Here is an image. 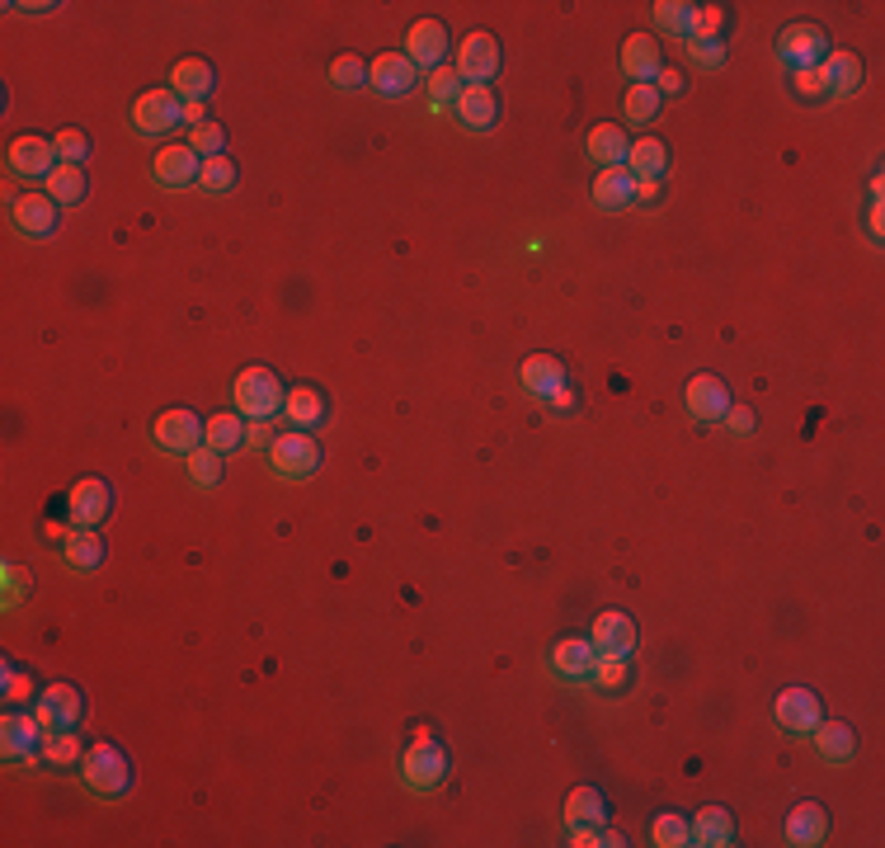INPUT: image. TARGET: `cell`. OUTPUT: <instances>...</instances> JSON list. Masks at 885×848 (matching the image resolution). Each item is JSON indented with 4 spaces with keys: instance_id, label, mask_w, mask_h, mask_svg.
Returning a JSON list of instances; mask_svg holds the SVG:
<instances>
[{
    "instance_id": "1",
    "label": "cell",
    "mask_w": 885,
    "mask_h": 848,
    "mask_svg": "<svg viewBox=\"0 0 885 848\" xmlns=\"http://www.w3.org/2000/svg\"><path fill=\"white\" fill-rule=\"evenodd\" d=\"M447 774H452L447 749H443L434 736H429V731H420L415 740H410L405 755H401V782L415 787V792H434V787L447 782Z\"/></svg>"
},
{
    "instance_id": "2",
    "label": "cell",
    "mask_w": 885,
    "mask_h": 848,
    "mask_svg": "<svg viewBox=\"0 0 885 848\" xmlns=\"http://www.w3.org/2000/svg\"><path fill=\"white\" fill-rule=\"evenodd\" d=\"M235 410H241L245 420H273L288 401V387L273 378L269 368H241V378H235Z\"/></svg>"
},
{
    "instance_id": "3",
    "label": "cell",
    "mask_w": 885,
    "mask_h": 848,
    "mask_svg": "<svg viewBox=\"0 0 885 848\" xmlns=\"http://www.w3.org/2000/svg\"><path fill=\"white\" fill-rule=\"evenodd\" d=\"M81 778H86L90 792L123 797L132 787V764H128V755L118 745H94V749H86V759H81Z\"/></svg>"
},
{
    "instance_id": "4",
    "label": "cell",
    "mask_w": 885,
    "mask_h": 848,
    "mask_svg": "<svg viewBox=\"0 0 885 848\" xmlns=\"http://www.w3.org/2000/svg\"><path fill=\"white\" fill-rule=\"evenodd\" d=\"M269 467L279 471L283 481H306L311 471L321 467V443L311 439V429H288V433H279V439H273Z\"/></svg>"
},
{
    "instance_id": "5",
    "label": "cell",
    "mask_w": 885,
    "mask_h": 848,
    "mask_svg": "<svg viewBox=\"0 0 885 848\" xmlns=\"http://www.w3.org/2000/svg\"><path fill=\"white\" fill-rule=\"evenodd\" d=\"M81 712H86L81 688H71V684H48V688H38L33 717L43 721L48 731H76V726H81Z\"/></svg>"
},
{
    "instance_id": "6",
    "label": "cell",
    "mask_w": 885,
    "mask_h": 848,
    "mask_svg": "<svg viewBox=\"0 0 885 848\" xmlns=\"http://www.w3.org/2000/svg\"><path fill=\"white\" fill-rule=\"evenodd\" d=\"M203 425L208 420H199L193 410H165L161 420L151 425V439H155V448H165V452H174V458H189L193 448H203Z\"/></svg>"
},
{
    "instance_id": "7",
    "label": "cell",
    "mask_w": 885,
    "mask_h": 848,
    "mask_svg": "<svg viewBox=\"0 0 885 848\" xmlns=\"http://www.w3.org/2000/svg\"><path fill=\"white\" fill-rule=\"evenodd\" d=\"M777 57L792 71H805V67H819L824 57H829V38H824L819 24H786L782 38H777Z\"/></svg>"
},
{
    "instance_id": "8",
    "label": "cell",
    "mask_w": 885,
    "mask_h": 848,
    "mask_svg": "<svg viewBox=\"0 0 885 848\" xmlns=\"http://www.w3.org/2000/svg\"><path fill=\"white\" fill-rule=\"evenodd\" d=\"M180 123H184V100L170 86L165 90H147L142 100L132 104V128L147 132V137L170 132V128H180Z\"/></svg>"
},
{
    "instance_id": "9",
    "label": "cell",
    "mask_w": 885,
    "mask_h": 848,
    "mask_svg": "<svg viewBox=\"0 0 885 848\" xmlns=\"http://www.w3.org/2000/svg\"><path fill=\"white\" fill-rule=\"evenodd\" d=\"M67 515L76 528H100L113 515V490L100 477H86L67 490Z\"/></svg>"
},
{
    "instance_id": "10",
    "label": "cell",
    "mask_w": 885,
    "mask_h": 848,
    "mask_svg": "<svg viewBox=\"0 0 885 848\" xmlns=\"http://www.w3.org/2000/svg\"><path fill=\"white\" fill-rule=\"evenodd\" d=\"M773 721L786 736H815V726L824 721L819 698L811 694V688H782L777 702H773Z\"/></svg>"
},
{
    "instance_id": "11",
    "label": "cell",
    "mask_w": 885,
    "mask_h": 848,
    "mask_svg": "<svg viewBox=\"0 0 885 848\" xmlns=\"http://www.w3.org/2000/svg\"><path fill=\"white\" fill-rule=\"evenodd\" d=\"M368 86L378 90L382 100H405V94L420 86V67L410 62L405 52H382L378 62L368 67Z\"/></svg>"
},
{
    "instance_id": "12",
    "label": "cell",
    "mask_w": 885,
    "mask_h": 848,
    "mask_svg": "<svg viewBox=\"0 0 885 848\" xmlns=\"http://www.w3.org/2000/svg\"><path fill=\"white\" fill-rule=\"evenodd\" d=\"M43 736H48V726L33 712H19V707H10L6 721H0V749H6V759L33 764L38 749H43Z\"/></svg>"
},
{
    "instance_id": "13",
    "label": "cell",
    "mask_w": 885,
    "mask_h": 848,
    "mask_svg": "<svg viewBox=\"0 0 885 848\" xmlns=\"http://www.w3.org/2000/svg\"><path fill=\"white\" fill-rule=\"evenodd\" d=\"M62 166V156H57V147L48 142V137H14L10 142V170L19 174V180H43L48 184V174Z\"/></svg>"
},
{
    "instance_id": "14",
    "label": "cell",
    "mask_w": 885,
    "mask_h": 848,
    "mask_svg": "<svg viewBox=\"0 0 885 848\" xmlns=\"http://www.w3.org/2000/svg\"><path fill=\"white\" fill-rule=\"evenodd\" d=\"M57 212H62V203L52 199V193H19V199L10 203V217H14V227L29 236V241H43V236H52L57 231Z\"/></svg>"
},
{
    "instance_id": "15",
    "label": "cell",
    "mask_w": 885,
    "mask_h": 848,
    "mask_svg": "<svg viewBox=\"0 0 885 848\" xmlns=\"http://www.w3.org/2000/svg\"><path fill=\"white\" fill-rule=\"evenodd\" d=\"M500 71V48L490 33H471L466 43L457 48V76L462 86H490Z\"/></svg>"
},
{
    "instance_id": "16",
    "label": "cell",
    "mask_w": 885,
    "mask_h": 848,
    "mask_svg": "<svg viewBox=\"0 0 885 848\" xmlns=\"http://www.w3.org/2000/svg\"><path fill=\"white\" fill-rule=\"evenodd\" d=\"M151 174H155V180H161L165 189H189V184H199V174H203V156L193 151L189 142L165 147V151L151 161Z\"/></svg>"
},
{
    "instance_id": "17",
    "label": "cell",
    "mask_w": 885,
    "mask_h": 848,
    "mask_svg": "<svg viewBox=\"0 0 885 848\" xmlns=\"http://www.w3.org/2000/svg\"><path fill=\"white\" fill-rule=\"evenodd\" d=\"M405 57L415 62L420 71H439L443 57H447V29L439 19H420V24H410L405 33Z\"/></svg>"
},
{
    "instance_id": "18",
    "label": "cell",
    "mask_w": 885,
    "mask_h": 848,
    "mask_svg": "<svg viewBox=\"0 0 885 848\" xmlns=\"http://www.w3.org/2000/svg\"><path fill=\"white\" fill-rule=\"evenodd\" d=\"M452 113H457V123L466 132H490L500 123V100H495V90H490V86H462Z\"/></svg>"
},
{
    "instance_id": "19",
    "label": "cell",
    "mask_w": 885,
    "mask_h": 848,
    "mask_svg": "<svg viewBox=\"0 0 885 848\" xmlns=\"http://www.w3.org/2000/svg\"><path fill=\"white\" fill-rule=\"evenodd\" d=\"M725 410H731V391H725L721 378L702 372V378L687 382V416H693V420L716 425V420H725Z\"/></svg>"
},
{
    "instance_id": "20",
    "label": "cell",
    "mask_w": 885,
    "mask_h": 848,
    "mask_svg": "<svg viewBox=\"0 0 885 848\" xmlns=\"http://www.w3.org/2000/svg\"><path fill=\"white\" fill-rule=\"evenodd\" d=\"M589 641H594L599 656H632L641 637H636L632 613H617V608H613V613L594 618V637H589Z\"/></svg>"
},
{
    "instance_id": "21",
    "label": "cell",
    "mask_w": 885,
    "mask_h": 848,
    "mask_svg": "<svg viewBox=\"0 0 885 848\" xmlns=\"http://www.w3.org/2000/svg\"><path fill=\"white\" fill-rule=\"evenodd\" d=\"M170 90L180 94L184 104H203L212 90H218V71H212L203 57H184V62H174L170 71Z\"/></svg>"
},
{
    "instance_id": "22",
    "label": "cell",
    "mask_w": 885,
    "mask_h": 848,
    "mask_svg": "<svg viewBox=\"0 0 885 848\" xmlns=\"http://www.w3.org/2000/svg\"><path fill=\"white\" fill-rule=\"evenodd\" d=\"M622 71L632 76V86H651L655 76L664 71V57H660V43L651 33H632L622 43Z\"/></svg>"
},
{
    "instance_id": "23",
    "label": "cell",
    "mask_w": 885,
    "mask_h": 848,
    "mask_svg": "<svg viewBox=\"0 0 885 848\" xmlns=\"http://www.w3.org/2000/svg\"><path fill=\"white\" fill-rule=\"evenodd\" d=\"M594 203L603 212H617V208H632L636 203V174L626 166H607L594 174Z\"/></svg>"
},
{
    "instance_id": "24",
    "label": "cell",
    "mask_w": 885,
    "mask_h": 848,
    "mask_svg": "<svg viewBox=\"0 0 885 848\" xmlns=\"http://www.w3.org/2000/svg\"><path fill=\"white\" fill-rule=\"evenodd\" d=\"M824 835H829V811H824L819 801H801L796 811L786 816V844L815 848V844H824Z\"/></svg>"
},
{
    "instance_id": "25",
    "label": "cell",
    "mask_w": 885,
    "mask_h": 848,
    "mask_svg": "<svg viewBox=\"0 0 885 848\" xmlns=\"http://www.w3.org/2000/svg\"><path fill=\"white\" fill-rule=\"evenodd\" d=\"M594 660H599V650H594L589 637H565L552 650V669L561 679H589V675H594Z\"/></svg>"
},
{
    "instance_id": "26",
    "label": "cell",
    "mask_w": 885,
    "mask_h": 848,
    "mask_svg": "<svg viewBox=\"0 0 885 848\" xmlns=\"http://www.w3.org/2000/svg\"><path fill=\"white\" fill-rule=\"evenodd\" d=\"M589 161H599L603 170L607 166H626V151H632V137H626L622 123H599L594 132H589Z\"/></svg>"
},
{
    "instance_id": "27",
    "label": "cell",
    "mask_w": 885,
    "mask_h": 848,
    "mask_svg": "<svg viewBox=\"0 0 885 848\" xmlns=\"http://www.w3.org/2000/svg\"><path fill=\"white\" fill-rule=\"evenodd\" d=\"M819 76H824V86H829V94H857L862 90V57L834 48L819 62Z\"/></svg>"
},
{
    "instance_id": "28",
    "label": "cell",
    "mask_w": 885,
    "mask_h": 848,
    "mask_svg": "<svg viewBox=\"0 0 885 848\" xmlns=\"http://www.w3.org/2000/svg\"><path fill=\"white\" fill-rule=\"evenodd\" d=\"M687 825H693V844H702V848L735 844V816L725 811V806H702V811L687 820Z\"/></svg>"
},
{
    "instance_id": "29",
    "label": "cell",
    "mask_w": 885,
    "mask_h": 848,
    "mask_svg": "<svg viewBox=\"0 0 885 848\" xmlns=\"http://www.w3.org/2000/svg\"><path fill=\"white\" fill-rule=\"evenodd\" d=\"M519 378H523V387L533 391V397H552V391L565 387V363L552 359V353H533V359H523Z\"/></svg>"
},
{
    "instance_id": "30",
    "label": "cell",
    "mask_w": 885,
    "mask_h": 848,
    "mask_svg": "<svg viewBox=\"0 0 885 848\" xmlns=\"http://www.w3.org/2000/svg\"><path fill=\"white\" fill-rule=\"evenodd\" d=\"M245 416H241V410H218V416H212L208 425H203V443L208 448H218L222 452V458H227V452H235V448H245Z\"/></svg>"
},
{
    "instance_id": "31",
    "label": "cell",
    "mask_w": 885,
    "mask_h": 848,
    "mask_svg": "<svg viewBox=\"0 0 885 848\" xmlns=\"http://www.w3.org/2000/svg\"><path fill=\"white\" fill-rule=\"evenodd\" d=\"M626 170H632L636 180H664L668 147L660 142V137H641V142H632V151H626Z\"/></svg>"
},
{
    "instance_id": "32",
    "label": "cell",
    "mask_w": 885,
    "mask_h": 848,
    "mask_svg": "<svg viewBox=\"0 0 885 848\" xmlns=\"http://www.w3.org/2000/svg\"><path fill=\"white\" fill-rule=\"evenodd\" d=\"M283 420L292 429H316L325 420V397L316 387H292L288 401H283Z\"/></svg>"
},
{
    "instance_id": "33",
    "label": "cell",
    "mask_w": 885,
    "mask_h": 848,
    "mask_svg": "<svg viewBox=\"0 0 885 848\" xmlns=\"http://www.w3.org/2000/svg\"><path fill=\"white\" fill-rule=\"evenodd\" d=\"M62 561L76 570H94L104 566V538L94 528H71L67 542H62Z\"/></svg>"
},
{
    "instance_id": "34",
    "label": "cell",
    "mask_w": 885,
    "mask_h": 848,
    "mask_svg": "<svg viewBox=\"0 0 885 848\" xmlns=\"http://www.w3.org/2000/svg\"><path fill=\"white\" fill-rule=\"evenodd\" d=\"M815 745L829 764H853V755H857V736H853V726H843V721H819Z\"/></svg>"
},
{
    "instance_id": "35",
    "label": "cell",
    "mask_w": 885,
    "mask_h": 848,
    "mask_svg": "<svg viewBox=\"0 0 885 848\" xmlns=\"http://www.w3.org/2000/svg\"><path fill=\"white\" fill-rule=\"evenodd\" d=\"M565 825L580 830V825H607V801L599 787H575L565 801Z\"/></svg>"
},
{
    "instance_id": "36",
    "label": "cell",
    "mask_w": 885,
    "mask_h": 848,
    "mask_svg": "<svg viewBox=\"0 0 885 848\" xmlns=\"http://www.w3.org/2000/svg\"><path fill=\"white\" fill-rule=\"evenodd\" d=\"M86 170L81 166H57L52 174H48V193H52V199L57 203H62V208H76V203H86Z\"/></svg>"
},
{
    "instance_id": "37",
    "label": "cell",
    "mask_w": 885,
    "mask_h": 848,
    "mask_svg": "<svg viewBox=\"0 0 885 848\" xmlns=\"http://www.w3.org/2000/svg\"><path fill=\"white\" fill-rule=\"evenodd\" d=\"M655 24L664 33H674V38H693L697 6H693V0H660V6H655Z\"/></svg>"
},
{
    "instance_id": "38",
    "label": "cell",
    "mask_w": 885,
    "mask_h": 848,
    "mask_svg": "<svg viewBox=\"0 0 885 848\" xmlns=\"http://www.w3.org/2000/svg\"><path fill=\"white\" fill-rule=\"evenodd\" d=\"M38 759H48L52 768H67V764H81L86 749H81V740H76V731H48L43 749H38Z\"/></svg>"
},
{
    "instance_id": "39",
    "label": "cell",
    "mask_w": 885,
    "mask_h": 848,
    "mask_svg": "<svg viewBox=\"0 0 885 848\" xmlns=\"http://www.w3.org/2000/svg\"><path fill=\"white\" fill-rule=\"evenodd\" d=\"M184 467H189V481L193 486H203V490H212V486H218L222 481V452L218 448H193L189 452V458H184Z\"/></svg>"
},
{
    "instance_id": "40",
    "label": "cell",
    "mask_w": 885,
    "mask_h": 848,
    "mask_svg": "<svg viewBox=\"0 0 885 848\" xmlns=\"http://www.w3.org/2000/svg\"><path fill=\"white\" fill-rule=\"evenodd\" d=\"M660 104H664V94L655 86H632L622 100V113H626V123H651V118L660 113Z\"/></svg>"
},
{
    "instance_id": "41",
    "label": "cell",
    "mask_w": 885,
    "mask_h": 848,
    "mask_svg": "<svg viewBox=\"0 0 885 848\" xmlns=\"http://www.w3.org/2000/svg\"><path fill=\"white\" fill-rule=\"evenodd\" d=\"M589 679H594L599 688H607V694H617V688L632 684V656H599Z\"/></svg>"
},
{
    "instance_id": "42",
    "label": "cell",
    "mask_w": 885,
    "mask_h": 848,
    "mask_svg": "<svg viewBox=\"0 0 885 848\" xmlns=\"http://www.w3.org/2000/svg\"><path fill=\"white\" fill-rule=\"evenodd\" d=\"M330 86L334 90H368V62H363V57H353V52L334 57V62H330Z\"/></svg>"
},
{
    "instance_id": "43",
    "label": "cell",
    "mask_w": 885,
    "mask_h": 848,
    "mask_svg": "<svg viewBox=\"0 0 885 848\" xmlns=\"http://www.w3.org/2000/svg\"><path fill=\"white\" fill-rule=\"evenodd\" d=\"M651 839H655L660 848H687V844H693V825H687L683 816H674V811H664V816H655V825H651Z\"/></svg>"
},
{
    "instance_id": "44",
    "label": "cell",
    "mask_w": 885,
    "mask_h": 848,
    "mask_svg": "<svg viewBox=\"0 0 885 848\" xmlns=\"http://www.w3.org/2000/svg\"><path fill=\"white\" fill-rule=\"evenodd\" d=\"M189 147L199 151L203 161H208V156H227V128L218 123V118H208L203 128H193V132H189Z\"/></svg>"
},
{
    "instance_id": "45",
    "label": "cell",
    "mask_w": 885,
    "mask_h": 848,
    "mask_svg": "<svg viewBox=\"0 0 885 848\" xmlns=\"http://www.w3.org/2000/svg\"><path fill=\"white\" fill-rule=\"evenodd\" d=\"M429 94H434V104L443 109V104H457V94H462V76H457V67H439V71H429Z\"/></svg>"
},
{
    "instance_id": "46",
    "label": "cell",
    "mask_w": 885,
    "mask_h": 848,
    "mask_svg": "<svg viewBox=\"0 0 885 848\" xmlns=\"http://www.w3.org/2000/svg\"><path fill=\"white\" fill-rule=\"evenodd\" d=\"M199 184H203L208 193H227V189H235V166L227 161V156H208V161H203V174H199Z\"/></svg>"
},
{
    "instance_id": "47",
    "label": "cell",
    "mask_w": 885,
    "mask_h": 848,
    "mask_svg": "<svg viewBox=\"0 0 885 848\" xmlns=\"http://www.w3.org/2000/svg\"><path fill=\"white\" fill-rule=\"evenodd\" d=\"M52 147H57V156H62L67 166H81L86 156H90V137L81 128H62V132L52 137Z\"/></svg>"
},
{
    "instance_id": "48",
    "label": "cell",
    "mask_w": 885,
    "mask_h": 848,
    "mask_svg": "<svg viewBox=\"0 0 885 848\" xmlns=\"http://www.w3.org/2000/svg\"><path fill=\"white\" fill-rule=\"evenodd\" d=\"M6 702H10V707H29V702H38L33 679H29V675H19V669H10V665H6Z\"/></svg>"
},
{
    "instance_id": "49",
    "label": "cell",
    "mask_w": 885,
    "mask_h": 848,
    "mask_svg": "<svg viewBox=\"0 0 885 848\" xmlns=\"http://www.w3.org/2000/svg\"><path fill=\"white\" fill-rule=\"evenodd\" d=\"M725 29V6H697V24H693V38H721ZM687 38V43H693Z\"/></svg>"
},
{
    "instance_id": "50",
    "label": "cell",
    "mask_w": 885,
    "mask_h": 848,
    "mask_svg": "<svg viewBox=\"0 0 885 848\" xmlns=\"http://www.w3.org/2000/svg\"><path fill=\"white\" fill-rule=\"evenodd\" d=\"M687 52H693V62H697V67H706V71H716V67L725 62L721 38H693V48H687Z\"/></svg>"
},
{
    "instance_id": "51",
    "label": "cell",
    "mask_w": 885,
    "mask_h": 848,
    "mask_svg": "<svg viewBox=\"0 0 885 848\" xmlns=\"http://www.w3.org/2000/svg\"><path fill=\"white\" fill-rule=\"evenodd\" d=\"M796 94H801V100H819V94H829V86H824L819 67H805V71H796Z\"/></svg>"
},
{
    "instance_id": "52",
    "label": "cell",
    "mask_w": 885,
    "mask_h": 848,
    "mask_svg": "<svg viewBox=\"0 0 885 848\" xmlns=\"http://www.w3.org/2000/svg\"><path fill=\"white\" fill-rule=\"evenodd\" d=\"M754 410L750 406H731V410H725V429H731V433H740V439H750V433H754Z\"/></svg>"
},
{
    "instance_id": "53",
    "label": "cell",
    "mask_w": 885,
    "mask_h": 848,
    "mask_svg": "<svg viewBox=\"0 0 885 848\" xmlns=\"http://www.w3.org/2000/svg\"><path fill=\"white\" fill-rule=\"evenodd\" d=\"M651 86H655L660 94H683V76H678L674 67H664V71L655 76V81H651Z\"/></svg>"
},
{
    "instance_id": "54",
    "label": "cell",
    "mask_w": 885,
    "mask_h": 848,
    "mask_svg": "<svg viewBox=\"0 0 885 848\" xmlns=\"http://www.w3.org/2000/svg\"><path fill=\"white\" fill-rule=\"evenodd\" d=\"M19 595H24V570H19V566H10V561H6V599L14 603Z\"/></svg>"
},
{
    "instance_id": "55",
    "label": "cell",
    "mask_w": 885,
    "mask_h": 848,
    "mask_svg": "<svg viewBox=\"0 0 885 848\" xmlns=\"http://www.w3.org/2000/svg\"><path fill=\"white\" fill-rule=\"evenodd\" d=\"M245 443H254V448H273V433H269V425H264V420H250V429H245Z\"/></svg>"
},
{
    "instance_id": "56",
    "label": "cell",
    "mask_w": 885,
    "mask_h": 848,
    "mask_svg": "<svg viewBox=\"0 0 885 848\" xmlns=\"http://www.w3.org/2000/svg\"><path fill=\"white\" fill-rule=\"evenodd\" d=\"M636 203H660V180H636Z\"/></svg>"
},
{
    "instance_id": "57",
    "label": "cell",
    "mask_w": 885,
    "mask_h": 848,
    "mask_svg": "<svg viewBox=\"0 0 885 848\" xmlns=\"http://www.w3.org/2000/svg\"><path fill=\"white\" fill-rule=\"evenodd\" d=\"M546 401H552L556 410H575V406H580V397H575V391H570V382H565L561 391H552V397H546Z\"/></svg>"
},
{
    "instance_id": "58",
    "label": "cell",
    "mask_w": 885,
    "mask_h": 848,
    "mask_svg": "<svg viewBox=\"0 0 885 848\" xmlns=\"http://www.w3.org/2000/svg\"><path fill=\"white\" fill-rule=\"evenodd\" d=\"M184 123H189V128H203V123H208L203 104H184Z\"/></svg>"
},
{
    "instance_id": "59",
    "label": "cell",
    "mask_w": 885,
    "mask_h": 848,
    "mask_svg": "<svg viewBox=\"0 0 885 848\" xmlns=\"http://www.w3.org/2000/svg\"><path fill=\"white\" fill-rule=\"evenodd\" d=\"M885 231V208H881V199L872 203V236H881Z\"/></svg>"
}]
</instances>
